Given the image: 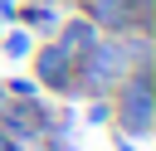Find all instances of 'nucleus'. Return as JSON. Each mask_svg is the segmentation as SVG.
Wrapping results in <instances>:
<instances>
[{
    "mask_svg": "<svg viewBox=\"0 0 156 151\" xmlns=\"http://www.w3.org/2000/svg\"><path fill=\"white\" fill-rule=\"evenodd\" d=\"M112 132L117 136H132V141H146L156 132V78H151V63L132 68L117 88H112Z\"/></svg>",
    "mask_w": 156,
    "mask_h": 151,
    "instance_id": "obj_1",
    "label": "nucleus"
},
{
    "mask_svg": "<svg viewBox=\"0 0 156 151\" xmlns=\"http://www.w3.org/2000/svg\"><path fill=\"white\" fill-rule=\"evenodd\" d=\"M132 73L122 34H98V44L73 63V97H112V88Z\"/></svg>",
    "mask_w": 156,
    "mask_h": 151,
    "instance_id": "obj_2",
    "label": "nucleus"
},
{
    "mask_svg": "<svg viewBox=\"0 0 156 151\" xmlns=\"http://www.w3.org/2000/svg\"><path fill=\"white\" fill-rule=\"evenodd\" d=\"M29 63V78L39 83V93L49 97H73V54L58 44V39H34V54L24 58Z\"/></svg>",
    "mask_w": 156,
    "mask_h": 151,
    "instance_id": "obj_3",
    "label": "nucleus"
},
{
    "mask_svg": "<svg viewBox=\"0 0 156 151\" xmlns=\"http://www.w3.org/2000/svg\"><path fill=\"white\" fill-rule=\"evenodd\" d=\"M102 34H127V29H151L156 0H83L78 5Z\"/></svg>",
    "mask_w": 156,
    "mask_h": 151,
    "instance_id": "obj_4",
    "label": "nucleus"
},
{
    "mask_svg": "<svg viewBox=\"0 0 156 151\" xmlns=\"http://www.w3.org/2000/svg\"><path fill=\"white\" fill-rule=\"evenodd\" d=\"M98 34H102V29H98V24H93V19L83 15V10H73V15L63 10V19H58V29H54L49 39H58V44H63V49H68L73 58H83V54H88V49L98 44Z\"/></svg>",
    "mask_w": 156,
    "mask_h": 151,
    "instance_id": "obj_5",
    "label": "nucleus"
},
{
    "mask_svg": "<svg viewBox=\"0 0 156 151\" xmlns=\"http://www.w3.org/2000/svg\"><path fill=\"white\" fill-rule=\"evenodd\" d=\"M58 19H63V5L58 0H20L15 5V24H24L34 39H49L58 29Z\"/></svg>",
    "mask_w": 156,
    "mask_h": 151,
    "instance_id": "obj_6",
    "label": "nucleus"
},
{
    "mask_svg": "<svg viewBox=\"0 0 156 151\" xmlns=\"http://www.w3.org/2000/svg\"><path fill=\"white\" fill-rule=\"evenodd\" d=\"M0 54L15 58V63H24V58L34 54V34H29L24 24H5V29H0Z\"/></svg>",
    "mask_w": 156,
    "mask_h": 151,
    "instance_id": "obj_7",
    "label": "nucleus"
},
{
    "mask_svg": "<svg viewBox=\"0 0 156 151\" xmlns=\"http://www.w3.org/2000/svg\"><path fill=\"white\" fill-rule=\"evenodd\" d=\"M0 83H5V97H20V102L24 97H39V83L29 73H15V78H0Z\"/></svg>",
    "mask_w": 156,
    "mask_h": 151,
    "instance_id": "obj_8",
    "label": "nucleus"
},
{
    "mask_svg": "<svg viewBox=\"0 0 156 151\" xmlns=\"http://www.w3.org/2000/svg\"><path fill=\"white\" fill-rule=\"evenodd\" d=\"M83 102H88V107H83V122H88V127H107V122H112V102H107V97H83Z\"/></svg>",
    "mask_w": 156,
    "mask_h": 151,
    "instance_id": "obj_9",
    "label": "nucleus"
},
{
    "mask_svg": "<svg viewBox=\"0 0 156 151\" xmlns=\"http://www.w3.org/2000/svg\"><path fill=\"white\" fill-rule=\"evenodd\" d=\"M15 5L20 0H0V24H15Z\"/></svg>",
    "mask_w": 156,
    "mask_h": 151,
    "instance_id": "obj_10",
    "label": "nucleus"
},
{
    "mask_svg": "<svg viewBox=\"0 0 156 151\" xmlns=\"http://www.w3.org/2000/svg\"><path fill=\"white\" fill-rule=\"evenodd\" d=\"M112 151H136V141H132V136H117V132H112Z\"/></svg>",
    "mask_w": 156,
    "mask_h": 151,
    "instance_id": "obj_11",
    "label": "nucleus"
},
{
    "mask_svg": "<svg viewBox=\"0 0 156 151\" xmlns=\"http://www.w3.org/2000/svg\"><path fill=\"white\" fill-rule=\"evenodd\" d=\"M5 151H44V146H39V141H10Z\"/></svg>",
    "mask_w": 156,
    "mask_h": 151,
    "instance_id": "obj_12",
    "label": "nucleus"
},
{
    "mask_svg": "<svg viewBox=\"0 0 156 151\" xmlns=\"http://www.w3.org/2000/svg\"><path fill=\"white\" fill-rule=\"evenodd\" d=\"M5 102H10V97H5V83H0V112H5Z\"/></svg>",
    "mask_w": 156,
    "mask_h": 151,
    "instance_id": "obj_13",
    "label": "nucleus"
},
{
    "mask_svg": "<svg viewBox=\"0 0 156 151\" xmlns=\"http://www.w3.org/2000/svg\"><path fill=\"white\" fill-rule=\"evenodd\" d=\"M5 146H10V136H5V132H0V151H5Z\"/></svg>",
    "mask_w": 156,
    "mask_h": 151,
    "instance_id": "obj_14",
    "label": "nucleus"
},
{
    "mask_svg": "<svg viewBox=\"0 0 156 151\" xmlns=\"http://www.w3.org/2000/svg\"><path fill=\"white\" fill-rule=\"evenodd\" d=\"M58 5H73V10H78V5H83V0H58Z\"/></svg>",
    "mask_w": 156,
    "mask_h": 151,
    "instance_id": "obj_15",
    "label": "nucleus"
},
{
    "mask_svg": "<svg viewBox=\"0 0 156 151\" xmlns=\"http://www.w3.org/2000/svg\"><path fill=\"white\" fill-rule=\"evenodd\" d=\"M0 29H5V24H0Z\"/></svg>",
    "mask_w": 156,
    "mask_h": 151,
    "instance_id": "obj_16",
    "label": "nucleus"
}]
</instances>
